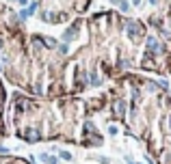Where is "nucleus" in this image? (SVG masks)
I'll return each mask as SVG.
<instances>
[{
	"mask_svg": "<svg viewBox=\"0 0 171 164\" xmlns=\"http://www.w3.org/2000/svg\"><path fill=\"white\" fill-rule=\"evenodd\" d=\"M78 26H80V24L76 22V24H74L72 28H67V30L63 33V41H74V39H76V33H78Z\"/></svg>",
	"mask_w": 171,
	"mask_h": 164,
	"instance_id": "obj_1",
	"label": "nucleus"
},
{
	"mask_svg": "<svg viewBox=\"0 0 171 164\" xmlns=\"http://www.w3.org/2000/svg\"><path fill=\"white\" fill-rule=\"evenodd\" d=\"M39 160H41L43 164H59V160H56L54 156H50L48 151H43V153H39Z\"/></svg>",
	"mask_w": 171,
	"mask_h": 164,
	"instance_id": "obj_2",
	"label": "nucleus"
},
{
	"mask_svg": "<svg viewBox=\"0 0 171 164\" xmlns=\"http://www.w3.org/2000/svg\"><path fill=\"white\" fill-rule=\"evenodd\" d=\"M59 158H61V160H65V162H74V156H72L69 151H65V149H61V151H59Z\"/></svg>",
	"mask_w": 171,
	"mask_h": 164,
	"instance_id": "obj_3",
	"label": "nucleus"
},
{
	"mask_svg": "<svg viewBox=\"0 0 171 164\" xmlns=\"http://www.w3.org/2000/svg\"><path fill=\"white\" fill-rule=\"evenodd\" d=\"M117 2H119V9H121L124 13H126V11H130V2H128V0H117Z\"/></svg>",
	"mask_w": 171,
	"mask_h": 164,
	"instance_id": "obj_4",
	"label": "nucleus"
},
{
	"mask_svg": "<svg viewBox=\"0 0 171 164\" xmlns=\"http://www.w3.org/2000/svg\"><path fill=\"white\" fill-rule=\"evenodd\" d=\"M35 11H37V2H31V7L26 9V13H28V15H33Z\"/></svg>",
	"mask_w": 171,
	"mask_h": 164,
	"instance_id": "obj_5",
	"label": "nucleus"
},
{
	"mask_svg": "<svg viewBox=\"0 0 171 164\" xmlns=\"http://www.w3.org/2000/svg\"><path fill=\"white\" fill-rule=\"evenodd\" d=\"M97 162H102V164H111V158H106V156H100V158H95Z\"/></svg>",
	"mask_w": 171,
	"mask_h": 164,
	"instance_id": "obj_6",
	"label": "nucleus"
},
{
	"mask_svg": "<svg viewBox=\"0 0 171 164\" xmlns=\"http://www.w3.org/2000/svg\"><path fill=\"white\" fill-rule=\"evenodd\" d=\"M108 134H111V136H115V134H117V127H115V125H111V127H108Z\"/></svg>",
	"mask_w": 171,
	"mask_h": 164,
	"instance_id": "obj_7",
	"label": "nucleus"
},
{
	"mask_svg": "<svg viewBox=\"0 0 171 164\" xmlns=\"http://www.w3.org/2000/svg\"><path fill=\"white\" fill-rule=\"evenodd\" d=\"M130 2H132L134 7H139V4H141V0H130Z\"/></svg>",
	"mask_w": 171,
	"mask_h": 164,
	"instance_id": "obj_8",
	"label": "nucleus"
},
{
	"mask_svg": "<svg viewBox=\"0 0 171 164\" xmlns=\"http://www.w3.org/2000/svg\"><path fill=\"white\" fill-rule=\"evenodd\" d=\"M15 2H17V4H22V7H24V4H26V2H28V0H15Z\"/></svg>",
	"mask_w": 171,
	"mask_h": 164,
	"instance_id": "obj_9",
	"label": "nucleus"
},
{
	"mask_svg": "<svg viewBox=\"0 0 171 164\" xmlns=\"http://www.w3.org/2000/svg\"><path fill=\"white\" fill-rule=\"evenodd\" d=\"M126 164H136V162H132V158H126Z\"/></svg>",
	"mask_w": 171,
	"mask_h": 164,
	"instance_id": "obj_10",
	"label": "nucleus"
},
{
	"mask_svg": "<svg viewBox=\"0 0 171 164\" xmlns=\"http://www.w3.org/2000/svg\"><path fill=\"white\" fill-rule=\"evenodd\" d=\"M150 2H152V4H158V0H150Z\"/></svg>",
	"mask_w": 171,
	"mask_h": 164,
	"instance_id": "obj_11",
	"label": "nucleus"
},
{
	"mask_svg": "<svg viewBox=\"0 0 171 164\" xmlns=\"http://www.w3.org/2000/svg\"><path fill=\"white\" fill-rule=\"evenodd\" d=\"M169 119H171V117H169Z\"/></svg>",
	"mask_w": 171,
	"mask_h": 164,
	"instance_id": "obj_12",
	"label": "nucleus"
}]
</instances>
